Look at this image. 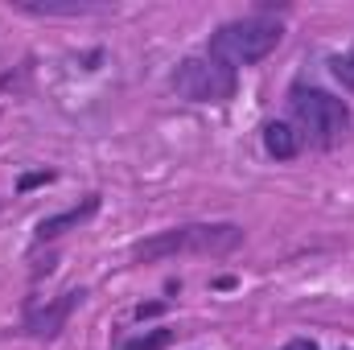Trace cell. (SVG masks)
<instances>
[{
  "mask_svg": "<svg viewBox=\"0 0 354 350\" xmlns=\"http://www.w3.org/2000/svg\"><path fill=\"white\" fill-rule=\"evenodd\" d=\"M248 231L239 223H181L132 243V264H157L174 256H231Z\"/></svg>",
  "mask_w": 354,
  "mask_h": 350,
  "instance_id": "obj_1",
  "label": "cell"
},
{
  "mask_svg": "<svg viewBox=\"0 0 354 350\" xmlns=\"http://www.w3.org/2000/svg\"><path fill=\"white\" fill-rule=\"evenodd\" d=\"M284 107H288V124L313 149H334L351 132V103L326 87L292 83L288 95H284Z\"/></svg>",
  "mask_w": 354,
  "mask_h": 350,
  "instance_id": "obj_2",
  "label": "cell"
},
{
  "mask_svg": "<svg viewBox=\"0 0 354 350\" xmlns=\"http://www.w3.org/2000/svg\"><path fill=\"white\" fill-rule=\"evenodd\" d=\"M280 42H284V25H280L276 17L248 12V17L223 21V25L210 33V42H206L202 54H210V58H218V62H227V66L239 71V66H256V62H264Z\"/></svg>",
  "mask_w": 354,
  "mask_h": 350,
  "instance_id": "obj_3",
  "label": "cell"
},
{
  "mask_svg": "<svg viewBox=\"0 0 354 350\" xmlns=\"http://www.w3.org/2000/svg\"><path fill=\"white\" fill-rule=\"evenodd\" d=\"M169 87H174L177 99L185 103H210V107H223L235 99L239 91V71L210 58V54H189L181 58L169 75Z\"/></svg>",
  "mask_w": 354,
  "mask_h": 350,
  "instance_id": "obj_4",
  "label": "cell"
},
{
  "mask_svg": "<svg viewBox=\"0 0 354 350\" xmlns=\"http://www.w3.org/2000/svg\"><path fill=\"white\" fill-rule=\"evenodd\" d=\"M83 301H87V288H83V284H75V288H66V293L50 297L46 305H37V301H25L21 334H25V338H37V342H54V338L66 330L71 313H75Z\"/></svg>",
  "mask_w": 354,
  "mask_h": 350,
  "instance_id": "obj_5",
  "label": "cell"
},
{
  "mask_svg": "<svg viewBox=\"0 0 354 350\" xmlns=\"http://www.w3.org/2000/svg\"><path fill=\"white\" fill-rule=\"evenodd\" d=\"M99 206H103V198H99V194H87L79 206H71V210H62V214H46V219H37V227H33V243L41 248V243L62 239L66 231H79L83 223H91V219L99 214Z\"/></svg>",
  "mask_w": 354,
  "mask_h": 350,
  "instance_id": "obj_6",
  "label": "cell"
},
{
  "mask_svg": "<svg viewBox=\"0 0 354 350\" xmlns=\"http://www.w3.org/2000/svg\"><path fill=\"white\" fill-rule=\"evenodd\" d=\"M260 140H264V153L272 161H297L301 149H305L301 132H297L288 120H268L264 128H260Z\"/></svg>",
  "mask_w": 354,
  "mask_h": 350,
  "instance_id": "obj_7",
  "label": "cell"
},
{
  "mask_svg": "<svg viewBox=\"0 0 354 350\" xmlns=\"http://www.w3.org/2000/svg\"><path fill=\"white\" fill-rule=\"evenodd\" d=\"M17 12L29 17H99L111 12V4H91V0H12Z\"/></svg>",
  "mask_w": 354,
  "mask_h": 350,
  "instance_id": "obj_8",
  "label": "cell"
},
{
  "mask_svg": "<svg viewBox=\"0 0 354 350\" xmlns=\"http://www.w3.org/2000/svg\"><path fill=\"white\" fill-rule=\"evenodd\" d=\"M169 342H174V330L169 326H157V330H140V334L124 338L120 350H169Z\"/></svg>",
  "mask_w": 354,
  "mask_h": 350,
  "instance_id": "obj_9",
  "label": "cell"
},
{
  "mask_svg": "<svg viewBox=\"0 0 354 350\" xmlns=\"http://www.w3.org/2000/svg\"><path fill=\"white\" fill-rule=\"evenodd\" d=\"M326 66H330V75H334V79L354 95V50H346V54H330V58H326Z\"/></svg>",
  "mask_w": 354,
  "mask_h": 350,
  "instance_id": "obj_10",
  "label": "cell"
},
{
  "mask_svg": "<svg viewBox=\"0 0 354 350\" xmlns=\"http://www.w3.org/2000/svg\"><path fill=\"white\" fill-rule=\"evenodd\" d=\"M50 181H58L54 169H33V174H21L17 177V194H29V190H37V185H50Z\"/></svg>",
  "mask_w": 354,
  "mask_h": 350,
  "instance_id": "obj_11",
  "label": "cell"
},
{
  "mask_svg": "<svg viewBox=\"0 0 354 350\" xmlns=\"http://www.w3.org/2000/svg\"><path fill=\"white\" fill-rule=\"evenodd\" d=\"M165 313V301H140L136 305V322H145V317H161Z\"/></svg>",
  "mask_w": 354,
  "mask_h": 350,
  "instance_id": "obj_12",
  "label": "cell"
},
{
  "mask_svg": "<svg viewBox=\"0 0 354 350\" xmlns=\"http://www.w3.org/2000/svg\"><path fill=\"white\" fill-rule=\"evenodd\" d=\"M280 350H322V347H317L313 338H288V342H284Z\"/></svg>",
  "mask_w": 354,
  "mask_h": 350,
  "instance_id": "obj_13",
  "label": "cell"
},
{
  "mask_svg": "<svg viewBox=\"0 0 354 350\" xmlns=\"http://www.w3.org/2000/svg\"><path fill=\"white\" fill-rule=\"evenodd\" d=\"M99 62H103V50H91V54H83V71H99Z\"/></svg>",
  "mask_w": 354,
  "mask_h": 350,
  "instance_id": "obj_14",
  "label": "cell"
},
{
  "mask_svg": "<svg viewBox=\"0 0 354 350\" xmlns=\"http://www.w3.org/2000/svg\"><path fill=\"white\" fill-rule=\"evenodd\" d=\"M346 350H354V347H346Z\"/></svg>",
  "mask_w": 354,
  "mask_h": 350,
  "instance_id": "obj_15",
  "label": "cell"
}]
</instances>
